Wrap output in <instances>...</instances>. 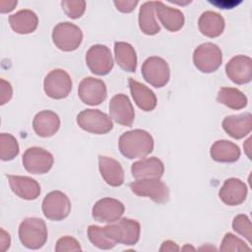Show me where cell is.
Returning <instances> with one entry per match:
<instances>
[{
    "mask_svg": "<svg viewBox=\"0 0 252 252\" xmlns=\"http://www.w3.org/2000/svg\"><path fill=\"white\" fill-rule=\"evenodd\" d=\"M83 39L81 29L69 22L59 23L53 28L52 40L57 48L63 51L76 50Z\"/></svg>",
    "mask_w": 252,
    "mask_h": 252,
    "instance_id": "5",
    "label": "cell"
},
{
    "mask_svg": "<svg viewBox=\"0 0 252 252\" xmlns=\"http://www.w3.org/2000/svg\"><path fill=\"white\" fill-rule=\"evenodd\" d=\"M110 118L123 126H131L134 122L135 111L126 94H115L109 102Z\"/></svg>",
    "mask_w": 252,
    "mask_h": 252,
    "instance_id": "15",
    "label": "cell"
},
{
    "mask_svg": "<svg viewBox=\"0 0 252 252\" xmlns=\"http://www.w3.org/2000/svg\"><path fill=\"white\" fill-rule=\"evenodd\" d=\"M1 233H0V251L5 252L11 244V238L8 232H6L3 228H1Z\"/></svg>",
    "mask_w": 252,
    "mask_h": 252,
    "instance_id": "39",
    "label": "cell"
},
{
    "mask_svg": "<svg viewBox=\"0 0 252 252\" xmlns=\"http://www.w3.org/2000/svg\"><path fill=\"white\" fill-rule=\"evenodd\" d=\"M141 70L145 81L155 88L164 87L170 78V70L167 62L158 56L147 58Z\"/></svg>",
    "mask_w": 252,
    "mask_h": 252,
    "instance_id": "8",
    "label": "cell"
},
{
    "mask_svg": "<svg viewBox=\"0 0 252 252\" xmlns=\"http://www.w3.org/2000/svg\"><path fill=\"white\" fill-rule=\"evenodd\" d=\"M131 191L142 197H148L158 204L166 203L169 199V190L159 178L136 179L129 184Z\"/></svg>",
    "mask_w": 252,
    "mask_h": 252,
    "instance_id": "6",
    "label": "cell"
},
{
    "mask_svg": "<svg viewBox=\"0 0 252 252\" xmlns=\"http://www.w3.org/2000/svg\"><path fill=\"white\" fill-rule=\"evenodd\" d=\"M43 89L49 97L61 99L68 96L71 93L72 80L66 71L62 69H54L45 76Z\"/></svg>",
    "mask_w": 252,
    "mask_h": 252,
    "instance_id": "11",
    "label": "cell"
},
{
    "mask_svg": "<svg viewBox=\"0 0 252 252\" xmlns=\"http://www.w3.org/2000/svg\"><path fill=\"white\" fill-rule=\"evenodd\" d=\"M115 60L126 72H135L137 67V55L133 46L127 42L116 41L114 43Z\"/></svg>",
    "mask_w": 252,
    "mask_h": 252,
    "instance_id": "29",
    "label": "cell"
},
{
    "mask_svg": "<svg viewBox=\"0 0 252 252\" xmlns=\"http://www.w3.org/2000/svg\"><path fill=\"white\" fill-rule=\"evenodd\" d=\"M17 5V1H1L0 2V12L1 13H8L11 12L15 6Z\"/></svg>",
    "mask_w": 252,
    "mask_h": 252,
    "instance_id": "41",
    "label": "cell"
},
{
    "mask_svg": "<svg viewBox=\"0 0 252 252\" xmlns=\"http://www.w3.org/2000/svg\"><path fill=\"white\" fill-rule=\"evenodd\" d=\"M55 251L64 252V251H82L81 245L77 239L72 236H63L59 238L56 242Z\"/></svg>",
    "mask_w": 252,
    "mask_h": 252,
    "instance_id": "36",
    "label": "cell"
},
{
    "mask_svg": "<svg viewBox=\"0 0 252 252\" xmlns=\"http://www.w3.org/2000/svg\"><path fill=\"white\" fill-rule=\"evenodd\" d=\"M88 236L90 241L99 249H111L116 245V242L109 236L104 226L90 225L88 227Z\"/></svg>",
    "mask_w": 252,
    "mask_h": 252,
    "instance_id": "31",
    "label": "cell"
},
{
    "mask_svg": "<svg viewBox=\"0 0 252 252\" xmlns=\"http://www.w3.org/2000/svg\"><path fill=\"white\" fill-rule=\"evenodd\" d=\"M252 116L249 112L229 115L222 120L223 130L234 139H241L248 135L252 128Z\"/></svg>",
    "mask_w": 252,
    "mask_h": 252,
    "instance_id": "22",
    "label": "cell"
},
{
    "mask_svg": "<svg viewBox=\"0 0 252 252\" xmlns=\"http://www.w3.org/2000/svg\"><path fill=\"white\" fill-rule=\"evenodd\" d=\"M9 23L15 32L27 34L35 31L38 19L36 14L32 11L21 10L9 17Z\"/></svg>",
    "mask_w": 252,
    "mask_h": 252,
    "instance_id": "25",
    "label": "cell"
},
{
    "mask_svg": "<svg viewBox=\"0 0 252 252\" xmlns=\"http://www.w3.org/2000/svg\"><path fill=\"white\" fill-rule=\"evenodd\" d=\"M210 155L218 162H234L240 157V149L230 141L219 140L212 145Z\"/></svg>",
    "mask_w": 252,
    "mask_h": 252,
    "instance_id": "26",
    "label": "cell"
},
{
    "mask_svg": "<svg viewBox=\"0 0 252 252\" xmlns=\"http://www.w3.org/2000/svg\"><path fill=\"white\" fill-rule=\"evenodd\" d=\"M220 251H246L250 250L247 244L232 233H226L220 246Z\"/></svg>",
    "mask_w": 252,
    "mask_h": 252,
    "instance_id": "34",
    "label": "cell"
},
{
    "mask_svg": "<svg viewBox=\"0 0 252 252\" xmlns=\"http://www.w3.org/2000/svg\"><path fill=\"white\" fill-rule=\"evenodd\" d=\"M131 172L135 179L160 178L164 172V165L156 157L146 158L134 162L131 166Z\"/></svg>",
    "mask_w": 252,
    "mask_h": 252,
    "instance_id": "19",
    "label": "cell"
},
{
    "mask_svg": "<svg viewBox=\"0 0 252 252\" xmlns=\"http://www.w3.org/2000/svg\"><path fill=\"white\" fill-rule=\"evenodd\" d=\"M156 1L146 2L139 12V26L141 31L148 35H154L160 31V27L156 20Z\"/></svg>",
    "mask_w": 252,
    "mask_h": 252,
    "instance_id": "28",
    "label": "cell"
},
{
    "mask_svg": "<svg viewBox=\"0 0 252 252\" xmlns=\"http://www.w3.org/2000/svg\"><path fill=\"white\" fill-rule=\"evenodd\" d=\"M78 125L93 134H106L113 128L111 118L98 109H85L77 115Z\"/></svg>",
    "mask_w": 252,
    "mask_h": 252,
    "instance_id": "7",
    "label": "cell"
},
{
    "mask_svg": "<svg viewBox=\"0 0 252 252\" xmlns=\"http://www.w3.org/2000/svg\"><path fill=\"white\" fill-rule=\"evenodd\" d=\"M137 4H138V1H114V5L116 6L117 10L123 13L132 12L135 9Z\"/></svg>",
    "mask_w": 252,
    "mask_h": 252,
    "instance_id": "38",
    "label": "cell"
},
{
    "mask_svg": "<svg viewBox=\"0 0 252 252\" xmlns=\"http://www.w3.org/2000/svg\"><path fill=\"white\" fill-rule=\"evenodd\" d=\"M13 95V89L9 82L1 79V95H0V104L3 105L7 103Z\"/></svg>",
    "mask_w": 252,
    "mask_h": 252,
    "instance_id": "37",
    "label": "cell"
},
{
    "mask_svg": "<svg viewBox=\"0 0 252 252\" xmlns=\"http://www.w3.org/2000/svg\"><path fill=\"white\" fill-rule=\"evenodd\" d=\"M220 199L228 206H237L244 202L247 196V187L238 178H228L219 191Z\"/></svg>",
    "mask_w": 252,
    "mask_h": 252,
    "instance_id": "17",
    "label": "cell"
},
{
    "mask_svg": "<svg viewBox=\"0 0 252 252\" xmlns=\"http://www.w3.org/2000/svg\"><path fill=\"white\" fill-rule=\"evenodd\" d=\"M131 94L135 103L144 111H152L157 106V96L155 93L147 86L135 81L132 78L128 80Z\"/></svg>",
    "mask_w": 252,
    "mask_h": 252,
    "instance_id": "23",
    "label": "cell"
},
{
    "mask_svg": "<svg viewBox=\"0 0 252 252\" xmlns=\"http://www.w3.org/2000/svg\"><path fill=\"white\" fill-rule=\"evenodd\" d=\"M98 167L101 177L108 185L117 187L124 183V170L116 159L106 156H99Z\"/></svg>",
    "mask_w": 252,
    "mask_h": 252,
    "instance_id": "20",
    "label": "cell"
},
{
    "mask_svg": "<svg viewBox=\"0 0 252 252\" xmlns=\"http://www.w3.org/2000/svg\"><path fill=\"white\" fill-rule=\"evenodd\" d=\"M104 228L116 243L135 245L140 238V223L132 219H119L114 223L105 225Z\"/></svg>",
    "mask_w": 252,
    "mask_h": 252,
    "instance_id": "3",
    "label": "cell"
},
{
    "mask_svg": "<svg viewBox=\"0 0 252 252\" xmlns=\"http://www.w3.org/2000/svg\"><path fill=\"white\" fill-rule=\"evenodd\" d=\"M60 127L59 116L51 110H42L35 114L32 120V128L39 137H51Z\"/></svg>",
    "mask_w": 252,
    "mask_h": 252,
    "instance_id": "21",
    "label": "cell"
},
{
    "mask_svg": "<svg viewBox=\"0 0 252 252\" xmlns=\"http://www.w3.org/2000/svg\"><path fill=\"white\" fill-rule=\"evenodd\" d=\"M118 147L120 153L127 158H144L154 150V139L147 131L135 129L120 136Z\"/></svg>",
    "mask_w": 252,
    "mask_h": 252,
    "instance_id": "1",
    "label": "cell"
},
{
    "mask_svg": "<svg viewBox=\"0 0 252 252\" xmlns=\"http://www.w3.org/2000/svg\"><path fill=\"white\" fill-rule=\"evenodd\" d=\"M61 5L66 15L71 19L82 17L86 9L85 1H62Z\"/></svg>",
    "mask_w": 252,
    "mask_h": 252,
    "instance_id": "35",
    "label": "cell"
},
{
    "mask_svg": "<svg viewBox=\"0 0 252 252\" xmlns=\"http://www.w3.org/2000/svg\"><path fill=\"white\" fill-rule=\"evenodd\" d=\"M198 27L204 35L208 37H218L224 30V20L220 14L207 11L200 16Z\"/></svg>",
    "mask_w": 252,
    "mask_h": 252,
    "instance_id": "27",
    "label": "cell"
},
{
    "mask_svg": "<svg viewBox=\"0 0 252 252\" xmlns=\"http://www.w3.org/2000/svg\"><path fill=\"white\" fill-rule=\"evenodd\" d=\"M222 61L221 50L212 42L200 44L193 53L195 67L202 73H213L220 68Z\"/></svg>",
    "mask_w": 252,
    "mask_h": 252,
    "instance_id": "4",
    "label": "cell"
},
{
    "mask_svg": "<svg viewBox=\"0 0 252 252\" xmlns=\"http://www.w3.org/2000/svg\"><path fill=\"white\" fill-rule=\"evenodd\" d=\"M125 211L124 205L113 198H102L93 207V218L99 222H114L118 220Z\"/></svg>",
    "mask_w": 252,
    "mask_h": 252,
    "instance_id": "14",
    "label": "cell"
},
{
    "mask_svg": "<svg viewBox=\"0 0 252 252\" xmlns=\"http://www.w3.org/2000/svg\"><path fill=\"white\" fill-rule=\"evenodd\" d=\"M179 250H180L179 246L171 240L163 241L160 248H159L160 252H162V251H179Z\"/></svg>",
    "mask_w": 252,
    "mask_h": 252,
    "instance_id": "40",
    "label": "cell"
},
{
    "mask_svg": "<svg viewBox=\"0 0 252 252\" xmlns=\"http://www.w3.org/2000/svg\"><path fill=\"white\" fill-rule=\"evenodd\" d=\"M19 154L17 139L8 133L0 134V158L4 161L11 160Z\"/></svg>",
    "mask_w": 252,
    "mask_h": 252,
    "instance_id": "32",
    "label": "cell"
},
{
    "mask_svg": "<svg viewBox=\"0 0 252 252\" xmlns=\"http://www.w3.org/2000/svg\"><path fill=\"white\" fill-rule=\"evenodd\" d=\"M226 76L235 84H247L252 79V60L245 55L232 57L225 65Z\"/></svg>",
    "mask_w": 252,
    "mask_h": 252,
    "instance_id": "16",
    "label": "cell"
},
{
    "mask_svg": "<svg viewBox=\"0 0 252 252\" xmlns=\"http://www.w3.org/2000/svg\"><path fill=\"white\" fill-rule=\"evenodd\" d=\"M232 228L238 234L245 237L249 243L252 241L251 221L246 215H237L232 220Z\"/></svg>",
    "mask_w": 252,
    "mask_h": 252,
    "instance_id": "33",
    "label": "cell"
},
{
    "mask_svg": "<svg viewBox=\"0 0 252 252\" xmlns=\"http://www.w3.org/2000/svg\"><path fill=\"white\" fill-rule=\"evenodd\" d=\"M86 63L92 73L104 76L113 68V59L110 49L102 44L90 47L86 53Z\"/></svg>",
    "mask_w": 252,
    "mask_h": 252,
    "instance_id": "12",
    "label": "cell"
},
{
    "mask_svg": "<svg viewBox=\"0 0 252 252\" xmlns=\"http://www.w3.org/2000/svg\"><path fill=\"white\" fill-rule=\"evenodd\" d=\"M21 243L29 249H39L47 240V228L43 220L27 218L19 226Z\"/></svg>",
    "mask_w": 252,
    "mask_h": 252,
    "instance_id": "2",
    "label": "cell"
},
{
    "mask_svg": "<svg viewBox=\"0 0 252 252\" xmlns=\"http://www.w3.org/2000/svg\"><path fill=\"white\" fill-rule=\"evenodd\" d=\"M12 191L21 199L34 200L40 194V185L29 176L7 175Z\"/></svg>",
    "mask_w": 252,
    "mask_h": 252,
    "instance_id": "18",
    "label": "cell"
},
{
    "mask_svg": "<svg viewBox=\"0 0 252 252\" xmlns=\"http://www.w3.org/2000/svg\"><path fill=\"white\" fill-rule=\"evenodd\" d=\"M71 211V202L66 194L61 191H51L42 201V213L51 220L66 219Z\"/></svg>",
    "mask_w": 252,
    "mask_h": 252,
    "instance_id": "9",
    "label": "cell"
},
{
    "mask_svg": "<svg viewBox=\"0 0 252 252\" xmlns=\"http://www.w3.org/2000/svg\"><path fill=\"white\" fill-rule=\"evenodd\" d=\"M217 100L220 103L236 110L242 109L247 105V97L241 91L235 88H220L217 95Z\"/></svg>",
    "mask_w": 252,
    "mask_h": 252,
    "instance_id": "30",
    "label": "cell"
},
{
    "mask_svg": "<svg viewBox=\"0 0 252 252\" xmlns=\"http://www.w3.org/2000/svg\"><path fill=\"white\" fill-rule=\"evenodd\" d=\"M22 161L28 172L44 174L51 169L54 158L48 151L39 147H32L26 150Z\"/></svg>",
    "mask_w": 252,
    "mask_h": 252,
    "instance_id": "10",
    "label": "cell"
},
{
    "mask_svg": "<svg viewBox=\"0 0 252 252\" xmlns=\"http://www.w3.org/2000/svg\"><path fill=\"white\" fill-rule=\"evenodd\" d=\"M78 94L84 103L97 105L106 98V86L102 80L87 77L81 81L78 88Z\"/></svg>",
    "mask_w": 252,
    "mask_h": 252,
    "instance_id": "13",
    "label": "cell"
},
{
    "mask_svg": "<svg viewBox=\"0 0 252 252\" xmlns=\"http://www.w3.org/2000/svg\"><path fill=\"white\" fill-rule=\"evenodd\" d=\"M156 14L162 26L169 32H177L184 25V16L178 9L165 6L161 2H156Z\"/></svg>",
    "mask_w": 252,
    "mask_h": 252,
    "instance_id": "24",
    "label": "cell"
}]
</instances>
